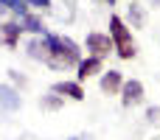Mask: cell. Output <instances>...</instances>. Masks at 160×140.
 <instances>
[{"instance_id":"7","label":"cell","mask_w":160,"mask_h":140,"mask_svg":"<svg viewBox=\"0 0 160 140\" xmlns=\"http://www.w3.org/2000/svg\"><path fill=\"white\" fill-rule=\"evenodd\" d=\"M118 87H121V73L118 70H107L104 79H101V90L112 95V93H118Z\"/></svg>"},{"instance_id":"6","label":"cell","mask_w":160,"mask_h":140,"mask_svg":"<svg viewBox=\"0 0 160 140\" xmlns=\"http://www.w3.org/2000/svg\"><path fill=\"white\" fill-rule=\"evenodd\" d=\"M53 93H62V95L76 98V101H82V98H84V93H82V87H79L76 81H62V84H53Z\"/></svg>"},{"instance_id":"1","label":"cell","mask_w":160,"mask_h":140,"mask_svg":"<svg viewBox=\"0 0 160 140\" xmlns=\"http://www.w3.org/2000/svg\"><path fill=\"white\" fill-rule=\"evenodd\" d=\"M31 56L48 62L51 67H73V65H82V53H79V45L68 36H42V42H31L28 45Z\"/></svg>"},{"instance_id":"10","label":"cell","mask_w":160,"mask_h":140,"mask_svg":"<svg viewBox=\"0 0 160 140\" xmlns=\"http://www.w3.org/2000/svg\"><path fill=\"white\" fill-rule=\"evenodd\" d=\"M25 31H31V34H39L42 31V22H39V17H34V14H25Z\"/></svg>"},{"instance_id":"11","label":"cell","mask_w":160,"mask_h":140,"mask_svg":"<svg viewBox=\"0 0 160 140\" xmlns=\"http://www.w3.org/2000/svg\"><path fill=\"white\" fill-rule=\"evenodd\" d=\"M6 8H11V11H20V14H25V0H0Z\"/></svg>"},{"instance_id":"2","label":"cell","mask_w":160,"mask_h":140,"mask_svg":"<svg viewBox=\"0 0 160 140\" xmlns=\"http://www.w3.org/2000/svg\"><path fill=\"white\" fill-rule=\"evenodd\" d=\"M110 34H112V42H115V51L121 59H132L135 56V45H132V36L127 31V25L121 22V17H112L110 20Z\"/></svg>"},{"instance_id":"3","label":"cell","mask_w":160,"mask_h":140,"mask_svg":"<svg viewBox=\"0 0 160 140\" xmlns=\"http://www.w3.org/2000/svg\"><path fill=\"white\" fill-rule=\"evenodd\" d=\"M115 48V42L110 39V36H101V34H90L87 36V51H93V56H104V53H110Z\"/></svg>"},{"instance_id":"8","label":"cell","mask_w":160,"mask_h":140,"mask_svg":"<svg viewBox=\"0 0 160 140\" xmlns=\"http://www.w3.org/2000/svg\"><path fill=\"white\" fill-rule=\"evenodd\" d=\"M101 70V59L98 56H90V59H84L82 65H79V79H87V76H93V73H98Z\"/></svg>"},{"instance_id":"5","label":"cell","mask_w":160,"mask_h":140,"mask_svg":"<svg viewBox=\"0 0 160 140\" xmlns=\"http://www.w3.org/2000/svg\"><path fill=\"white\" fill-rule=\"evenodd\" d=\"M17 107H20V95L11 87L0 84V109H17Z\"/></svg>"},{"instance_id":"12","label":"cell","mask_w":160,"mask_h":140,"mask_svg":"<svg viewBox=\"0 0 160 140\" xmlns=\"http://www.w3.org/2000/svg\"><path fill=\"white\" fill-rule=\"evenodd\" d=\"M31 3H34V6H39V8H45V6H48L51 0H31Z\"/></svg>"},{"instance_id":"13","label":"cell","mask_w":160,"mask_h":140,"mask_svg":"<svg viewBox=\"0 0 160 140\" xmlns=\"http://www.w3.org/2000/svg\"><path fill=\"white\" fill-rule=\"evenodd\" d=\"M107 3H110V6H112V3H115V0H107Z\"/></svg>"},{"instance_id":"4","label":"cell","mask_w":160,"mask_h":140,"mask_svg":"<svg viewBox=\"0 0 160 140\" xmlns=\"http://www.w3.org/2000/svg\"><path fill=\"white\" fill-rule=\"evenodd\" d=\"M141 98H143V84H141V81H135V79H132V81H127V84H124V104H127V107H132V104H138Z\"/></svg>"},{"instance_id":"9","label":"cell","mask_w":160,"mask_h":140,"mask_svg":"<svg viewBox=\"0 0 160 140\" xmlns=\"http://www.w3.org/2000/svg\"><path fill=\"white\" fill-rule=\"evenodd\" d=\"M20 31H22V28H20L17 22H6V25H3V39H6V42L14 48V45H17V36H20Z\"/></svg>"}]
</instances>
